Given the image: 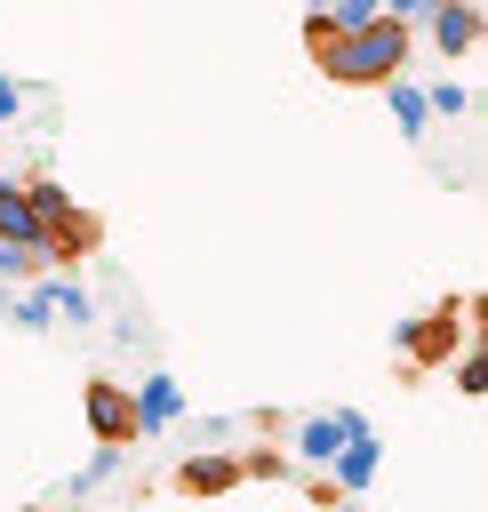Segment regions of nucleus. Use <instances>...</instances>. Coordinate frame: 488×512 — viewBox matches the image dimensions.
Segmentation results:
<instances>
[{"label":"nucleus","mask_w":488,"mask_h":512,"mask_svg":"<svg viewBox=\"0 0 488 512\" xmlns=\"http://www.w3.org/2000/svg\"><path fill=\"white\" fill-rule=\"evenodd\" d=\"M128 400H136V440H144V432H160V424H176V416H184V392H176V376H144V384H136V392H128Z\"/></svg>","instance_id":"0eeeda50"},{"label":"nucleus","mask_w":488,"mask_h":512,"mask_svg":"<svg viewBox=\"0 0 488 512\" xmlns=\"http://www.w3.org/2000/svg\"><path fill=\"white\" fill-rule=\"evenodd\" d=\"M80 416H88V440L96 448H128L136 440V400L120 376H88L80 384Z\"/></svg>","instance_id":"7ed1b4c3"},{"label":"nucleus","mask_w":488,"mask_h":512,"mask_svg":"<svg viewBox=\"0 0 488 512\" xmlns=\"http://www.w3.org/2000/svg\"><path fill=\"white\" fill-rule=\"evenodd\" d=\"M456 392H464V400H480V392H488V360H480V344H464V352H456Z\"/></svg>","instance_id":"4468645a"},{"label":"nucleus","mask_w":488,"mask_h":512,"mask_svg":"<svg viewBox=\"0 0 488 512\" xmlns=\"http://www.w3.org/2000/svg\"><path fill=\"white\" fill-rule=\"evenodd\" d=\"M384 96H392V120H400V136H424V128H432V112H424V88H416L408 72H400Z\"/></svg>","instance_id":"9d476101"},{"label":"nucleus","mask_w":488,"mask_h":512,"mask_svg":"<svg viewBox=\"0 0 488 512\" xmlns=\"http://www.w3.org/2000/svg\"><path fill=\"white\" fill-rule=\"evenodd\" d=\"M408 48H416V32L392 24V16H376V24H360V32H336L312 64H320V80H336V88H392L400 64H408Z\"/></svg>","instance_id":"f257e3e1"},{"label":"nucleus","mask_w":488,"mask_h":512,"mask_svg":"<svg viewBox=\"0 0 488 512\" xmlns=\"http://www.w3.org/2000/svg\"><path fill=\"white\" fill-rule=\"evenodd\" d=\"M424 24H432V48H440L448 64L480 48V8H472V0H440V8L424 16Z\"/></svg>","instance_id":"39448f33"},{"label":"nucleus","mask_w":488,"mask_h":512,"mask_svg":"<svg viewBox=\"0 0 488 512\" xmlns=\"http://www.w3.org/2000/svg\"><path fill=\"white\" fill-rule=\"evenodd\" d=\"M312 16H320V24H336V32H360V24H376V16H384V0H312Z\"/></svg>","instance_id":"9b49d317"},{"label":"nucleus","mask_w":488,"mask_h":512,"mask_svg":"<svg viewBox=\"0 0 488 512\" xmlns=\"http://www.w3.org/2000/svg\"><path fill=\"white\" fill-rule=\"evenodd\" d=\"M0 240L40 248V224H32V208H24V184H16V176H0Z\"/></svg>","instance_id":"1a4fd4ad"},{"label":"nucleus","mask_w":488,"mask_h":512,"mask_svg":"<svg viewBox=\"0 0 488 512\" xmlns=\"http://www.w3.org/2000/svg\"><path fill=\"white\" fill-rule=\"evenodd\" d=\"M336 448H344V416H296V424H288V448H280V456H288V464H312V472H320V464H336Z\"/></svg>","instance_id":"20e7f679"},{"label":"nucleus","mask_w":488,"mask_h":512,"mask_svg":"<svg viewBox=\"0 0 488 512\" xmlns=\"http://www.w3.org/2000/svg\"><path fill=\"white\" fill-rule=\"evenodd\" d=\"M280 472H288L280 448H248V456H240V480H280Z\"/></svg>","instance_id":"dca6fc26"},{"label":"nucleus","mask_w":488,"mask_h":512,"mask_svg":"<svg viewBox=\"0 0 488 512\" xmlns=\"http://www.w3.org/2000/svg\"><path fill=\"white\" fill-rule=\"evenodd\" d=\"M0 320H8V288H0Z\"/></svg>","instance_id":"a211bd4d"},{"label":"nucleus","mask_w":488,"mask_h":512,"mask_svg":"<svg viewBox=\"0 0 488 512\" xmlns=\"http://www.w3.org/2000/svg\"><path fill=\"white\" fill-rule=\"evenodd\" d=\"M112 472H120V448H96V456L72 472V496H88V488H96V480H112Z\"/></svg>","instance_id":"2eb2a0df"},{"label":"nucleus","mask_w":488,"mask_h":512,"mask_svg":"<svg viewBox=\"0 0 488 512\" xmlns=\"http://www.w3.org/2000/svg\"><path fill=\"white\" fill-rule=\"evenodd\" d=\"M424 112H440V120H464V112H472V96H464L456 80H432V88H424Z\"/></svg>","instance_id":"ddd939ff"},{"label":"nucleus","mask_w":488,"mask_h":512,"mask_svg":"<svg viewBox=\"0 0 488 512\" xmlns=\"http://www.w3.org/2000/svg\"><path fill=\"white\" fill-rule=\"evenodd\" d=\"M48 272V256L40 248H16V240H0V288H16V280H40Z\"/></svg>","instance_id":"f8f14e48"},{"label":"nucleus","mask_w":488,"mask_h":512,"mask_svg":"<svg viewBox=\"0 0 488 512\" xmlns=\"http://www.w3.org/2000/svg\"><path fill=\"white\" fill-rule=\"evenodd\" d=\"M464 344H472V296H448L424 320H400V360L408 368H448V352H464Z\"/></svg>","instance_id":"f03ea898"},{"label":"nucleus","mask_w":488,"mask_h":512,"mask_svg":"<svg viewBox=\"0 0 488 512\" xmlns=\"http://www.w3.org/2000/svg\"><path fill=\"white\" fill-rule=\"evenodd\" d=\"M16 112H24V88H16L8 72H0V120H16Z\"/></svg>","instance_id":"f3484780"},{"label":"nucleus","mask_w":488,"mask_h":512,"mask_svg":"<svg viewBox=\"0 0 488 512\" xmlns=\"http://www.w3.org/2000/svg\"><path fill=\"white\" fill-rule=\"evenodd\" d=\"M16 184H24V208H32V224H40V240H48V232H56V224H64L72 208H80V200H72V192H64V184H56L48 168H40V176H16Z\"/></svg>","instance_id":"6e6552de"},{"label":"nucleus","mask_w":488,"mask_h":512,"mask_svg":"<svg viewBox=\"0 0 488 512\" xmlns=\"http://www.w3.org/2000/svg\"><path fill=\"white\" fill-rule=\"evenodd\" d=\"M176 488H184V496H232V488H240V456L200 448V456H184V464H176Z\"/></svg>","instance_id":"423d86ee"}]
</instances>
